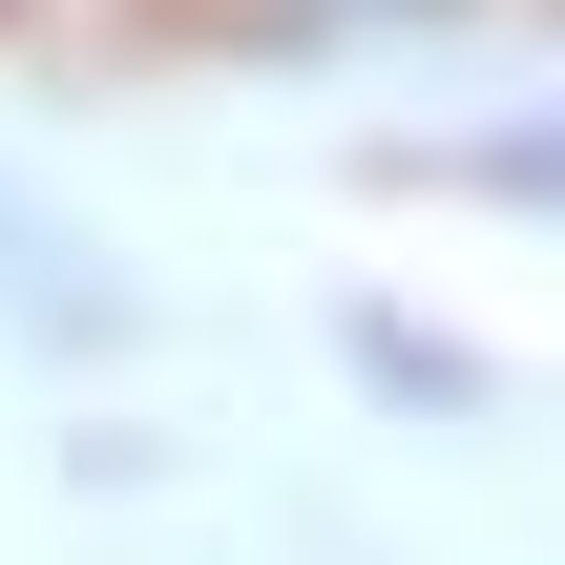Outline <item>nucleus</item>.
I'll use <instances>...</instances> for the list:
<instances>
[{"mask_svg":"<svg viewBox=\"0 0 565 565\" xmlns=\"http://www.w3.org/2000/svg\"><path fill=\"white\" fill-rule=\"evenodd\" d=\"M0 335H21V356H105V335H126V273H105L21 168H0Z\"/></svg>","mask_w":565,"mask_h":565,"instance_id":"nucleus-1","label":"nucleus"},{"mask_svg":"<svg viewBox=\"0 0 565 565\" xmlns=\"http://www.w3.org/2000/svg\"><path fill=\"white\" fill-rule=\"evenodd\" d=\"M440 168H461L482 210H545V231H565V84H545V105H503V126H461Z\"/></svg>","mask_w":565,"mask_h":565,"instance_id":"nucleus-2","label":"nucleus"},{"mask_svg":"<svg viewBox=\"0 0 565 565\" xmlns=\"http://www.w3.org/2000/svg\"><path fill=\"white\" fill-rule=\"evenodd\" d=\"M273 21H440V0H273Z\"/></svg>","mask_w":565,"mask_h":565,"instance_id":"nucleus-3","label":"nucleus"},{"mask_svg":"<svg viewBox=\"0 0 565 565\" xmlns=\"http://www.w3.org/2000/svg\"><path fill=\"white\" fill-rule=\"evenodd\" d=\"M0 21H42V0H0Z\"/></svg>","mask_w":565,"mask_h":565,"instance_id":"nucleus-4","label":"nucleus"}]
</instances>
